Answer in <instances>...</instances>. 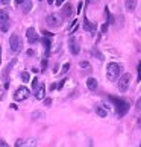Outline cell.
<instances>
[{
	"label": "cell",
	"instance_id": "27",
	"mask_svg": "<svg viewBox=\"0 0 141 147\" xmlns=\"http://www.w3.org/2000/svg\"><path fill=\"white\" fill-rule=\"evenodd\" d=\"M106 30H108V24H103L102 26V34H106Z\"/></svg>",
	"mask_w": 141,
	"mask_h": 147
},
{
	"label": "cell",
	"instance_id": "22",
	"mask_svg": "<svg viewBox=\"0 0 141 147\" xmlns=\"http://www.w3.org/2000/svg\"><path fill=\"white\" fill-rule=\"evenodd\" d=\"M0 20H9L8 14L5 12V11H0Z\"/></svg>",
	"mask_w": 141,
	"mask_h": 147
},
{
	"label": "cell",
	"instance_id": "7",
	"mask_svg": "<svg viewBox=\"0 0 141 147\" xmlns=\"http://www.w3.org/2000/svg\"><path fill=\"white\" fill-rule=\"evenodd\" d=\"M26 36H28V41L30 42V44H35V42H38V40H40V36H38L36 30L34 28H29L28 30H26Z\"/></svg>",
	"mask_w": 141,
	"mask_h": 147
},
{
	"label": "cell",
	"instance_id": "3",
	"mask_svg": "<svg viewBox=\"0 0 141 147\" xmlns=\"http://www.w3.org/2000/svg\"><path fill=\"white\" fill-rule=\"evenodd\" d=\"M131 80H132V76L131 73H124L123 76H120L117 80V88L120 92H126L129 90V85H131Z\"/></svg>",
	"mask_w": 141,
	"mask_h": 147
},
{
	"label": "cell",
	"instance_id": "15",
	"mask_svg": "<svg viewBox=\"0 0 141 147\" xmlns=\"http://www.w3.org/2000/svg\"><path fill=\"white\" fill-rule=\"evenodd\" d=\"M96 112H97L99 117H106L108 115V111L105 109V108H102V106H96Z\"/></svg>",
	"mask_w": 141,
	"mask_h": 147
},
{
	"label": "cell",
	"instance_id": "24",
	"mask_svg": "<svg viewBox=\"0 0 141 147\" xmlns=\"http://www.w3.org/2000/svg\"><path fill=\"white\" fill-rule=\"evenodd\" d=\"M79 65H80V68H88V67H90V62H88V61H82Z\"/></svg>",
	"mask_w": 141,
	"mask_h": 147
},
{
	"label": "cell",
	"instance_id": "38",
	"mask_svg": "<svg viewBox=\"0 0 141 147\" xmlns=\"http://www.w3.org/2000/svg\"><path fill=\"white\" fill-rule=\"evenodd\" d=\"M53 2H55V0H47V3H49V5H53Z\"/></svg>",
	"mask_w": 141,
	"mask_h": 147
},
{
	"label": "cell",
	"instance_id": "11",
	"mask_svg": "<svg viewBox=\"0 0 141 147\" xmlns=\"http://www.w3.org/2000/svg\"><path fill=\"white\" fill-rule=\"evenodd\" d=\"M44 96H46V86L41 84L40 86H38V90H36V94H35V97H36L38 100H43V99H44Z\"/></svg>",
	"mask_w": 141,
	"mask_h": 147
},
{
	"label": "cell",
	"instance_id": "14",
	"mask_svg": "<svg viewBox=\"0 0 141 147\" xmlns=\"http://www.w3.org/2000/svg\"><path fill=\"white\" fill-rule=\"evenodd\" d=\"M8 29H9V20H0V30L8 32Z\"/></svg>",
	"mask_w": 141,
	"mask_h": 147
},
{
	"label": "cell",
	"instance_id": "10",
	"mask_svg": "<svg viewBox=\"0 0 141 147\" xmlns=\"http://www.w3.org/2000/svg\"><path fill=\"white\" fill-rule=\"evenodd\" d=\"M73 15V8H72V5L70 3H67L65 6L62 8V17L64 18H70Z\"/></svg>",
	"mask_w": 141,
	"mask_h": 147
},
{
	"label": "cell",
	"instance_id": "8",
	"mask_svg": "<svg viewBox=\"0 0 141 147\" xmlns=\"http://www.w3.org/2000/svg\"><path fill=\"white\" fill-rule=\"evenodd\" d=\"M68 47H70V52H72L73 55H79L80 47H79V44H78V41H76L74 36H70V40H68Z\"/></svg>",
	"mask_w": 141,
	"mask_h": 147
},
{
	"label": "cell",
	"instance_id": "6",
	"mask_svg": "<svg viewBox=\"0 0 141 147\" xmlns=\"http://www.w3.org/2000/svg\"><path fill=\"white\" fill-rule=\"evenodd\" d=\"M28 97H29V90L26 88V86H20V88L15 91V94H14V99L17 100V102L26 100Z\"/></svg>",
	"mask_w": 141,
	"mask_h": 147
},
{
	"label": "cell",
	"instance_id": "23",
	"mask_svg": "<svg viewBox=\"0 0 141 147\" xmlns=\"http://www.w3.org/2000/svg\"><path fill=\"white\" fill-rule=\"evenodd\" d=\"M68 70H70V64L67 62V64H64V65H62V70H61V73H67Z\"/></svg>",
	"mask_w": 141,
	"mask_h": 147
},
{
	"label": "cell",
	"instance_id": "20",
	"mask_svg": "<svg viewBox=\"0 0 141 147\" xmlns=\"http://www.w3.org/2000/svg\"><path fill=\"white\" fill-rule=\"evenodd\" d=\"M21 80H23V82H29V73L28 71L21 73Z\"/></svg>",
	"mask_w": 141,
	"mask_h": 147
},
{
	"label": "cell",
	"instance_id": "35",
	"mask_svg": "<svg viewBox=\"0 0 141 147\" xmlns=\"http://www.w3.org/2000/svg\"><path fill=\"white\" fill-rule=\"evenodd\" d=\"M56 88H58V85H56V84H52V86H50V90L53 91V90H56Z\"/></svg>",
	"mask_w": 141,
	"mask_h": 147
},
{
	"label": "cell",
	"instance_id": "4",
	"mask_svg": "<svg viewBox=\"0 0 141 147\" xmlns=\"http://www.w3.org/2000/svg\"><path fill=\"white\" fill-rule=\"evenodd\" d=\"M9 46H11V50L12 52H18L21 50V40L17 34H12L9 38Z\"/></svg>",
	"mask_w": 141,
	"mask_h": 147
},
{
	"label": "cell",
	"instance_id": "19",
	"mask_svg": "<svg viewBox=\"0 0 141 147\" xmlns=\"http://www.w3.org/2000/svg\"><path fill=\"white\" fill-rule=\"evenodd\" d=\"M40 117H44V112H41V111H35V112H32V118H34V120L40 118Z\"/></svg>",
	"mask_w": 141,
	"mask_h": 147
},
{
	"label": "cell",
	"instance_id": "33",
	"mask_svg": "<svg viewBox=\"0 0 141 147\" xmlns=\"http://www.w3.org/2000/svg\"><path fill=\"white\" fill-rule=\"evenodd\" d=\"M0 3L2 5H9V0H0Z\"/></svg>",
	"mask_w": 141,
	"mask_h": 147
},
{
	"label": "cell",
	"instance_id": "5",
	"mask_svg": "<svg viewBox=\"0 0 141 147\" xmlns=\"http://www.w3.org/2000/svg\"><path fill=\"white\" fill-rule=\"evenodd\" d=\"M46 23L49 28H59L61 26V17L58 14H50V15H47Z\"/></svg>",
	"mask_w": 141,
	"mask_h": 147
},
{
	"label": "cell",
	"instance_id": "30",
	"mask_svg": "<svg viewBox=\"0 0 141 147\" xmlns=\"http://www.w3.org/2000/svg\"><path fill=\"white\" fill-rule=\"evenodd\" d=\"M43 34H44L46 36H52L53 34H50V32H47V30H43Z\"/></svg>",
	"mask_w": 141,
	"mask_h": 147
},
{
	"label": "cell",
	"instance_id": "29",
	"mask_svg": "<svg viewBox=\"0 0 141 147\" xmlns=\"http://www.w3.org/2000/svg\"><path fill=\"white\" fill-rule=\"evenodd\" d=\"M64 2H65V0H56V6H61Z\"/></svg>",
	"mask_w": 141,
	"mask_h": 147
},
{
	"label": "cell",
	"instance_id": "12",
	"mask_svg": "<svg viewBox=\"0 0 141 147\" xmlns=\"http://www.w3.org/2000/svg\"><path fill=\"white\" fill-rule=\"evenodd\" d=\"M137 2L138 0H126V2H124V6H126V9L129 12H132V11H135V8H137Z\"/></svg>",
	"mask_w": 141,
	"mask_h": 147
},
{
	"label": "cell",
	"instance_id": "28",
	"mask_svg": "<svg viewBox=\"0 0 141 147\" xmlns=\"http://www.w3.org/2000/svg\"><path fill=\"white\" fill-rule=\"evenodd\" d=\"M137 108H138V111H141V97H140L138 102H137Z\"/></svg>",
	"mask_w": 141,
	"mask_h": 147
},
{
	"label": "cell",
	"instance_id": "13",
	"mask_svg": "<svg viewBox=\"0 0 141 147\" xmlns=\"http://www.w3.org/2000/svg\"><path fill=\"white\" fill-rule=\"evenodd\" d=\"M86 86H88L90 91H94L97 88V80L94 78H88V79H86Z\"/></svg>",
	"mask_w": 141,
	"mask_h": 147
},
{
	"label": "cell",
	"instance_id": "17",
	"mask_svg": "<svg viewBox=\"0 0 141 147\" xmlns=\"http://www.w3.org/2000/svg\"><path fill=\"white\" fill-rule=\"evenodd\" d=\"M43 44H44L46 53L49 55V52H50V40H49V38H43Z\"/></svg>",
	"mask_w": 141,
	"mask_h": 147
},
{
	"label": "cell",
	"instance_id": "2",
	"mask_svg": "<svg viewBox=\"0 0 141 147\" xmlns=\"http://www.w3.org/2000/svg\"><path fill=\"white\" fill-rule=\"evenodd\" d=\"M111 100L114 102V105H115L117 117H123V115H126V112L129 111V103H128L126 100L120 99V97H112V96H111Z\"/></svg>",
	"mask_w": 141,
	"mask_h": 147
},
{
	"label": "cell",
	"instance_id": "1",
	"mask_svg": "<svg viewBox=\"0 0 141 147\" xmlns=\"http://www.w3.org/2000/svg\"><path fill=\"white\" fill-rule=\"evenodd\" d=\"M120 71H121V67L118 65L117 62H111L108 64V68H106V79L109 82H115L120 78Z\"/></svg>",
	"mask_w": 141,
	"mask_h": 147
},
{
	"label": "cell",
	"instance_id": "16",
	"mask_svg": "<svg viewBox=\"0 0 141 147\" xmlns=\"http://www.w3.org/2000/svg\"><path fill=\"white\" fill-rule=\"evenodd\" d=\"M91 53H93V55H94L97 59H99V61H103V59H105V58H103V55H102V53H100L99 50H97L96 47H93V50H91Z\"/></svg>",
	"mask_w": 141,
	"mask_h": 147
},
{
	"label": "cell",
	"instance_id": "31",
	"mask_svg": "<svg viewBox=\"0 0 141 147\" xmlns=\"http://www.w3.org/2000/svg\"><path fill=\"white\" fill-rule=\"evenodd\" d=\"M80 9H82V2L78 5V14H80Z\"/></svg>",
	"mask_w": 141,
	"mask_h": 147
},
{
	"label": "cell",
	"instance_id": "39",
	"mask_svg": "<svg viewBox=\"0 0 141 147\" xmlns=\"http://www.w3.org/2000/svg\"><path fill=\"white\" fill-rule=\"evenodd\" d=\"M140 146H141V143H140Z\"/></svg>",
	"mask_w": 141,
	"mask_h": 147
},
{
	"label": "cell",
	"instance_id": "34",
	"mask_svg": "<svg viewBox=\"0 0 141 147\" xmlns=\"http://www.w3.org/2000/svg\"><path fill=\"white\" fill-rule=\"evenodd\" d=\"M41 65H43V70H44V68L47 67V61H46V59H44V61H43V64H41Z\"/></svg>",
	"mask_w": 141,
	"mask_h": 147
},
{
	"label": "cell",
	"instance_id": "32",
	"mask_svg": "<svg viewBox=\"0 0 141 147\" xmlns=\"http://www.w3.org/2000/svg\"><path fill=\"white\" fill-rule=\"evenodd\" d=\"M44 103L49 106V105H52V100H50V99H46V100H44Z\"/></svg>",
	"mask_w": 141,
	"mask_h": 147
},
{
	"label": "cell",
	"instance_id": "26",
	"mask_svg": "<svg viewBox=\"0 0 141 147\" xmlns=\"http://www.w3.org/2000/svg\"><path fill=\"white\" fill-rule=\"evenodd\" d=\"M26 143H24V140H18L17 143H15V146H24Z\"/></svg>",
	"mask_w": 141,
	"mask_h": 147
},
{
	"label": "cell",
	"instance_id": "25",
	"mask_svg": "<svg viewBox=\"0 0 141 147\" xmlns=\"http://www.w3.org/2000/svg\"><path fill=\"white\" fill-rule=\"evenodd\" d=\"M138 80H141V61L138 62Z\"/></svg>",
	"mask_w": 141,
	"mask_h": 147
},
{
	"label": "cell",
	"instance_id": "18",
	"mask_svg": "<svg viewBox=\"0 0 141 147\" xmlns=\"http://www.w3.org/2000/svg\"><path fill=\"white\" fill-rule=\"evenodd\" d=\"M30 8H32V3L29 2V0H24L23 2V12H29Z\"/></svg>",
	"mask_w": 141,
	"mask_h": 147
},
{
	"label": "cell",
	"instance_id": "37",
	"mask_svg": "<svg viewBox=\"0 0 141 147\" xmlns=\"http://www.w3.org/2000/svg\"><path fill=\"white\" fill-rule=\"evenodd\" d=\"M0 64H2V46H0Z\"/></svg>",
	"mask_w": 141,
	"mask_h": 147
},
{
	"label": "cell",
	"instance_id": "36",
	"mask_svg": "<svg viewBox=\"0 0 141 147\" xmlns=\"http://www.w3.org/2000/svg\"><path fill=\"white\" fill-rule=\"evenodd\" d=\"M23 2H24V0H15V3H17V5H21Z\"/></svg>",
	"mask_w": 141,
	"mask_h": 147
},
{
	"label": "cell",
	"instance_id": "9",
	"mask_svg": "<svg viewBox=\"0 0 141 147\" xmlns=\"http://www.w3.org/2000/svg\"><path fill=\"white\" fill-rule=\"evenodd\" d=\"M84 29H85V30H88V32H96L97 26H96L94 23H91V21L85 17V18H84Z\"/></svg>",
	"mask_w": 141,
	"mask_h": 147
},
{
	"label": "cell",
	"instance_id": "21",
	"mask_svg": "<svg viewBox=\"0 0 141 147\" xmlns=\"http://www.w3.org/2000/svg\"><path fill=\"white\" fill-rule=\"evenodd\" d=\"M38 86H40V80L35 78L34 80H32V88H34V90H38Z\"/></svg>",
	"mask_w": 141,
	"mask_h": 147
}]
</instances>
